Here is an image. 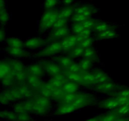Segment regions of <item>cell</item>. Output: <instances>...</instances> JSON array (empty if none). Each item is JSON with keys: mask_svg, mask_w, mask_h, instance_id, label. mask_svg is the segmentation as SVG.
Segmentation results:
<instances>
[{"mask_svg": "<svg viewBox=\"0 0 129 121\" xmlns=\"http://www.w3.org/2000/svg\"><path fill=\"white\" fill-rule=\"evenodd\" d=\"M59 9L46 10L42 15L38 25V32L40 34H44L47 30L52 29L57 20L59 15Z\"/></svg>", "mask_w": 129, "mask_h": 121, "instance_id": "cell-1", "label": "cell"}, {"mask_svg": "<svg viewBox=\"0 0 129 121\" xmlns=\"http://www.w3.org/2000/svg\"><path fill=\"white\" fill-rule=\"evenodd\" d=\"M9 60L12 67L16 85L26 83V78L28 75L26 66L22 62L17 59H9Z\"/></svg>", "mask_w": 129, "mask_h": 121, "instance_id": "cell-2", "label": "cell"}, {"mask_svg": "<svg viewBox=\"0 0 129 121\" xmlns=\"http://www.w3.org/2000/svg\"><path fill=\"white\" fill-rule=\"evenodd\" d=\"M62 52V47L60 41L50 43L42 49L32 54V57L35 59H42L49 57L55 56L59 53Z\"/></svg>", "mask_w": 129, "mask_h": 121, "instance_id": "cell-3", "label": "cell"}, {"mask_svg": "<svg viewBox=\"0 0 129 121\" xmlns=\"http://www.w3.org/2000/svg\"><path fill=\"white\" fill-rule=\"evenodd\" d=\"M121 86L113 80L105 83L97 84L93 88V90L98 93L112 95L113 93L118 91L121 88Z\"/></svg>", "mask_w": 129, "mask_h": 121, "instance_id": "cell-4", "label": "cell"}, {"mask_svg": "<svg viewBox=\"0 0 129 121\" xmlns=\"http://www.w3.org/2000/svg\"><path fill=\"white\" fill-rule=\"evenodd\" d=\"M96 102V100L93 95L84 92H79L78 97L73 103L79 109H81L86 107L93 105L95 104Z\"/></svg>", "mask_w": 129, "mask_h": 121, "instance_id": "cell-5", "label": "cell"}, {"mask_svg": "<svg viewBox=\"0 0 129 121\" xmlns=\"http://www.w3.org/2000/svg\"><path fill=\"white\" fill-rule=\"evenodd\" d=\"M71 34V30L68 25L59 28L52 29V31L49 34L46 39L48 43L53 42L55 41H60L63 38Z\"/></svg>", "mask_w": 129, "mask_h": 121, "instance_id": "cell-6", "label": "cell"}, {"mask_svg": "<svg viewBox=\"0 0 129 121\" xmlns=\"http://www.w3.org/2000/svg\"><path fill=\"white\" fill-rule=\"evenodd\" d=\"M49 44L46 39L39 37H30L24 41V47L28 50H36L42 49Z\"/></svg>", "mask_w": 129, "mask_h": 121, "instance_id": "cell-7", "label": "cell"}, {"mask_svg": "<svg viewBox=\"0 0 129 121\" xmlns=\"http://www.w3.org/2000/svg\"><path fill=\"white\" fill-rule=\"evenodd\" d=\"M80 41L81 40L79 36L73 34H69L66 37L63 38L60 40L62 47V52L68 54L72 49L77 46Z\"/></svg>", "mask_w": 129, "mask_h": 121, "instance_id": "cell-8", "label": "cell"}, {"mask_svg": "<svg viewBox=\"0 0 129 121\" xmlns=\"http://www.w3.org/2000/svg\"><path fill=\"white\" fill-rule=\"evenodd\" d=\"M40 62L44 67L45 74L50 77L54 76L64 71L61 66L54 60H42Z\"/></svg>", "mask_w": 129, "mask_h": 121, "instance_id": "cell-9", "label": "cell"}, {"mask_svg": "<svg viewBox=\"0 0 129 121\" xmlns=\"http://www.w3.org/2000/svg\"><path fill=\"white\" fill-rule=\"evenodd\" d=\"M97 11L98 10L93 5L84 4L81 5H76L74 13L81 14L88 18H90L92 17L93 15H95Z\"/></svg>", "mask_w": 129, "mask_h": 121, "instance_id": "cell-10", "label": "cell"}, {"mask_svg": "<svg viewBox=\"0 0 129 121\" xmlns=\"http://www.w3.org/2000/svg\"><path fill=\"white\" fill-rule=\"evenodd\" d=\"M5 52L8 55L15 58H30L32 57V54L25 48H11L6 47L5 49Z\"/></svg>", "mask_w": 129, "mask_h": 121, "instance_id": "cell-11", "label": "cell"}, {"mask_svg": "<svg viewBox=\"0 0 129 121\" xmlns=\"http://www.w3.org/2000/svg\"><path fill=\"white\" fill-rule=\"evenodd\" d=\"M79 108L73 103H59L56 110L54 112V115L62 116L75 112L79 110Z\"/></svg>", "mask_w": 129, "mask_h": 121, "instance_id": "cell-12", "label": "cell"}, {"mask_svg": "<svg viewBox=\"0 0 129 121\" xmlns=\"http://www.w3.org/2000/svg\"><path fill=\"white\" fill-rule=\"evenodd\" d=\"M119 106V103L115 97L102 100L97 103V107L98 108L107 110H115Z\"/></svg>", "mask_w": 129, "mask_h": 121, "instance_id": "cell-13", "label": "cell"}, {"mask_svg": "<svg viewBox=\"0 0 129 121\" xmlns=\"http://www.w3.org/2000/svg\"><path fill=\"white\" fill-rule=\"evenodd\" d=\"M26 83L37 94L42 86L44 81H43L42 78L31 75V74H28L27 78H26Z\"/></svg>", "mask_w": 129, "mask_h": 121, "instance_id": "cell-14", "label": "cell"}, {"mask_svg": "<svg viewBox=\"0 0 129 121\" xmlns=\"http://www.w3.org/2000/svg\"><path fill=\"white\" fill-rule=\"evenodd\" d=\"M26 69L28 74L36 76L40 78L44 76V74H45L44 67L40 62L28 65L26 66Z\"/></svg>", "mask_w": 129, "mask_h": 121, "instance_id": "cell-15", "label": "cell"}, {"mask_svg": "<svg viewBox=\"0 0 129 121\" xmlns=\"http://www.w3.org/2000/svg\"><path fill=\"white\" fill-rule=\"evenodd\" d=\"M82 77H83V82L81 86H83L93 88L96 84L95 77L92 70L83 72L82 73Z\"/></svg>", "mask_w": 129, "mask_h": 121, "instance_id": "cell-16", "label": "cell"}, {"mask_svg": "<svg viewBox=\"0 0 129 121\" xmlns=\"http://www.w3.org/2000/svg\"><path fill=\"white\" fill-rule=\"evenodd\" d=\"M11 75L14 74L9 59H3L0 62V79Z\"/></svg>", "mask_w": 129, "mask_h": 121, "instance_id": "cell-17", "label": "cell"}, {"mask_svg": "<svg viewBox=\"0 0 129 121\" xmlns=\"http://www.w3.org/2000/svg\"><path fill=\"white\" fill-rule=\"evenodd\" d=\"M16 86L18 89L19 92H20L23 100L34 98L36 95V93L31 89V88L26 83L21 84H17Z\"/></svg>", "mask_w": 129, "mask_h": 121, "instance_id": "cell-18", "label": "cell"}, {"mask_svg": "<svg viewBox=\"0 0 129 121\" xmlns=\"http://www.w3.org/2000/svg\"><path fill=\"white\" fill-rule=\"evenodd\" d=\"M119 37V34L115 30V29L112 30H106V31L102 32L96 33L94 39L96 40H103L107 39H115Z\"/></svg>", "mask_w": 129, "mask_h": 121, "instance_id": "cell-19", "label": "cell"}, {"mask_svg": "<svg viewBox=\"0 0 129 121\" xmlns=\"http://www.w3.org/2000/svg\"><path fill=\"white\" fill-rule=\"evenodd\" d=\"M68 81V79L64 73H61L54 76L50 77L48 81L51 83L55 88H61Z\"/></svg>", "mask_w": 129, "mask_h": 121, "instance_id": "cell-20", "label": "cell"}, {"mask_svg": "<svg viewBox=\"0 0 129 121\" xmlns=\"http://www.w3.org/2000/svg\"><path fill=\"white\" fill-rule=\"evenodd\" d=\"M52 60L56 62L62 68L63 70L66 69L69 66L71 65L74 63V59L71 57L69 55H57L54 56L52 58Z\"/></svg>", "mask_w": 129, "mask_h": 121, "instance_id": "cell-21", "label": "cell"}, {"mask_svg": "<svg viewBox=\"0 0 129 121\" xmlns=\"http://www.w3.org/2000/svg\"><path fill=\"white\" fill-rule=\"evenodd\" d=\"M92 71L94 73L96 84L105 83V82L109 81L112 80V79H111L110 77L108 76V74H107L105 72L103 71L102 69H92Z\"/></svg>", "mask_w": 129, "mask_h": 121, "instance_id": "cell-22", "label": "cell"}, {"mask_svg": "<svg viewBox=\"0 0 129 121\" xmlns=\"http://www.w3.org/2000/svg\"><path fill=\"white\" fill-rule=\"evenodd\" d=\"M55 88H57L54 87L49 81L44 82L37 94L40 95L44 96V97L51 98L52 94L53 92H54Z\"/></svg>", "mask_w": 129, "mask_h": 121, "instance_id": "cell-23", "label": "cell"}, {"mask_svg": "<svg viewBox=\"0 0 129 121\" xmlns=\"http://www.w3.org/2000/svg\"><path fill=\"white\" fill-rule=\"evenodd\" d=\"M116 28H117V26L115 24L110 23L100 20V21H98V23L93 28V32L96 33L102 32L106 31V30L116 29Z\"/></svg>", "mask_w": 129, "mask_h": 121, "instance_id": "cell-24", "label": "cell"}, {"mask_svg": "<svg viewBox=\"0 0 129 121\" xmlns=\"http://www.w3.org/2000/svg\"><path fill=\"white\" fill-rule=\"evenodd\" d=\"M75 6L76 5H69V6H65L64 7L60 9L59 15V18H64L70 20V18L74 13Z\"/></svg>", "mask_w": 129, "mask_h": 121, "instance_id": "cell-25", "label": "cell"}, {"mask_svg": "<svg viewBox=\"0 0 129 121\" xmlns=\"http://www.w3.org/2000/svg\"><path fill=\"white\" fill-rule=\"evenodd\" d=\"M83 57L88 58V59L93 60L94 63H101L100 59V57L98 54V52H97L96 50L93 47L84 49V54H83Z\"/></svg>", "mask_w": 129, "mask_h": 121, "instance_id": "cell-26", "label": "cell"}, {"mask_svg": "<svg viewBox=\"0 0 129 121\" xmlns=\"http://www.w3.org/2000/svg\"><path fill=\"white\" fill-rule=\"evenodd\" d=\"M6 47L11 48H25L24 41L18 37H8L5 41Z\"/></svg>", "mask_w": 129, "mask_h": 121, "instance_id": "cell-27", "label": "cell"}, {"mask_svg": "<svg viewBox=\"0 0 129 121\" xmlns=\"http://www.w3.org/2000/svg\"><path fill=\"white\" fill-rule=\"evenodd\" d=\"M80 84L75 83V82L71 81H68L63 86L62 89L65 92L66 94L68 93H75L78 92L79 89V86Z\"/></svg>", "mask_w": 129, "mask_h": 121, "instance_id": "cell-28", "label": "cell"}, {"mask_svg": "<svg viewBox=\"0 0 129 121\" xmlns=\"http://www.w3.org/2000/svg\"><path fill=\"white\" fill-rule=\"evenodd\" d=\"M50 110H51V108L38 104L35 102L32 113L37 116H45L50 112Z\"/></svg>", "mask_w": 129, "mask_h": 121, "instance_id": "cell-29", "label": "cell"}, {"mask_svg": "<svg viewBox=\"0 0 129 121\" xmlns=\"http://www.w3.org/2000/svg\"><path fill=\"white\" fill-rule=\"evenodd\" d=\"M119 116L115 110H108L103 114L98 115L99 121H115Z\"/></svg>", "mask_w": 129, "mask_h": 121, "instance_id": "cell-30", "label": "cell"}, {"mask_svg": "<svg viewBox=\"0 0 129 121\" xmlns=\"http://www.w3.org/2000/svg\"><path fill=\"white\" fill-rule=\"evenodd\" d=\"M64 74L66 76L68 81L75 82L81 86L82 82H83V77H82V73H72V72L64 71Z\"/></svg>", "mask_w": 129, "mask_h": 121, "instance_id": "cell-31", "label": "cell"}, {"mask_svg": "<svg viewBox=\"0 0 129 121\" xmlns=\"http://www.w3.org/2000/svg\"><path fill=\"white\" fill-rule=\"evenodd\" d=\"M0 102L1 105H8L13 102L9 88H5L1 92Z\"/></svg>", "mask_w": 129, "mask_h": 121, "instance_id": "cell-32", "label": "cell"}, {"mask_svg": "<svg viewBox=\"0 0 129 121\" xmlns=\"http://www.w3.org/2000/svg\"><path fill=\"white\" fill-rule=\"evenodd\" d=\"M18 114L14 110H5L0 113V118L6 121H18Z\"/></svg>", "mask_w": 129, "mask_h": 121, "instance_id": "cell-33", "label": "cell"}, {"mask_svg": "<svg viewBox=\"0 0 129 121\" xmlns=\"http://www.w3.org/2000/svg\"><path fill=\"white\" fill-rule=\"evenodd\" d=\"M1 79V85L5 88H10L16 85V81L14 75L8 76Z\"/></svg>", "mask_w": 129, "mask_h": 121, "instance_id": "cell-34", "label": "cell"}, {"mask_svg": "<svg viewBox=\"0 0 129 121\" xmlns=\"http://www.w3.org/2000/svg\"><path fill=\"white\" fill-rule=\"evenodd\" d=\"M79 65L81 68L82 71L83 72L88 71L92 70V68L94 64V62L88 58L83 57V59L79 61Z\"/></svg>", "mask_w": 129, "mask_h": 121, "instance_id": "cell-35", "label": "cell"}, {"mask_svg": "<svg viewBox=\"0 0 129 121\" xmlns=\"http://www.w3.org/2000/svg\"><path fill=\"white\" fill-rule=\"evenodd\" d=\"M84 49L81 47L79 45H77L76 46L74 49H72L70 52L68 53V55H69L73 59H75V58L80 57H83V54H84Z\"/></svg>", "mask_w": 129, "mask_h": 121, "instance_id": "cell-36", "label": "cell"}, {"mask_svg": "<svg viewBox=\"0 0 129 121\" xmlns=\"http://www.w3.org/2000/svg\"><path fill=\"white\" fill-rule=\"evenodd\" d=\"M66 95L65 92L62 89V88H55L52 94L51 99L55 102H60Z\"/></svg>", "mask_w": 129, "mask_h": 121, "instance_id": "cell-37", "label": "cell"}, {"mask_svg": "<svg viewBox=\"0 0 129 121\" xmlns=\"http://www.w3.org/2000/svg\"><path fill=\"white\" fill-rule=\"evenodd\" d=\"M100 20H98V19L94 18L93 17H90L87 19V20H84V21H83L82 22V25H83L84 28L91 29V30H93V28L94 27L96 24Z\"/></svg>", "mask_w": 129, "mask_h": 121, "instance_id": "cell-38", "label": "cell"}, {"mask_svg": "<svg viewBox=\"0 0 129 121\" xmlns=\"http://www.w3.org/2000/svg\"><path fill=\"white\" fill-rule=\"evenodd\" d=\"M94 40H95L94 37L91 36L89 37L86 38V39H83L81 41L79 42L78 45H79V46H81L84 49L91 47H93V44H94Z\"/></svg>", "mask_w": 129, "mask_h": 121, "instance_id": "cell-39", "label": "cell"}, {"mask_svg": "<svg viewBox=\"0 0 129 121\" xmlns=\"http://www.w3.org/2000/svg\"><path fill=\"white\" fill-rule=\"evenodd\" d=\"M10 19V14H9L6 8L0 10V21H1V26H4L6 24H7Z\"/></svg>", "mask_w": 129, "mask_h": 121, "instance_id": "cell-40", "label": "cell"}, {"mask_svg": "<svg viewBox=\"0 0 129 121\" xmlns=\"http://www.w3.org/2000/svg\"><path fill=\"white\" fill-rule=\"evenodd\" d=\"M78 93L77 92L75 93H68L66 94L62 100L59 102V103H73L74 101L75 100L76 98H77L78 95Z\"/></svg>", "mask_w": 129, "mask_h": 121, "instance_id": "cell-41", "label": "cell"}, {"mask_svg": "<svg viewBox=\"0 0 129 121\" xmlns=\"http://www.w3.org/2000/svg\"><path fill=\"white\" fill-rule=\"evenodd\" d=\"M84 28L82 23H73L71 26V34L79 35L84 30Z\"/></svg>", "mask_w": 129, "mask_h": 121, "instance_id": "cell-42", "label": "cell"}, {"mask_svg": "<svg viewBox=\"0 0 129 121\" xmlns=\"http://www.w3.org/2000/svg\"><path fill=\"white\" fill-rule=\"evenodd\" d=\"M60 0H45L43 3V8L46 10L55 9L57 5L59 3Z\"/></svg>", "mask_w": 129, "mask_h": 121, "instance_id": "cell-43", "label": "cell"}, {"mask_svg": "<svg viewBox=\"0 0 129 121\" xmlns=\"http://www.w3.org/2000/svg\"><path fill=\"white\" fill-rule=\"evenodd\" d=\"M115 110L120 116H128L129 115V104L120 105Z\"/></svg>", "mask_w": 129, "mask_h": 121, "instance_id": "cell-44", "label": "cell"}, {"mask_svg": "<svg viewBox=\"0 0 129 121\" xmlns=\"http://www.w3.org/2000/svg\"><path fill=\"white\" fill-rule=\"evenodd\" d=\"M18 121H34V117L31 115V113L24 112V113H17Z\"/></svg>", "mask_w": 129, "mask_h": 121, "instance_id": "cell-45", "label": "cell"}, {"mask_svg": "<svg viewBox=\"0 0 129 121\" xmlns=\"http://www.w3.org/2000/svg\"><path fill=\"white\" fill-rule=\"evenodd\" d=\"M64 71H67L72 72V73H83V71H82L81 68L79 63H73L71 66H69Z\"/></svg>", "mask_w": 129, "mask_h": 121, "instance_id": "cell-46", "label": "cell"}, {"mask_svg": "<svg viewBox=\"0 0 129 121\" xmlns=\"http://www.w3.org/2000/svg\"><path fill=\"white\" fill-rule=\"evenodd\" d=\"M88 18H89L86 17L83 15H81V14L74 13L70 18V20L73 23H82Z\"/></svg>", "mask_w": 129, "mask_h": 121, "instance_id": "cell-47", "label": "cell"}, {"mask_svg": "<svg viewBox=\"0 0 129 121\" xmlns=\"http://www.w3.org/2000/svg\"><path fill=\"white\" fill-rule=\"evenodd\" d=\"M70 20H68V19H64V18H58L55 24L54 25L52 29H55V28H59L64 27V26L68 25V22Z\"/></svg>", "mask_w": 129, "mask_h": 121, "instance_id": "cell-48", "label": "cell"}, {"mask_svg": "<svg viewBox=\"0 0 129 121\" xmlns=\"http://www.w3.org/2000/svg\"><path fill=\"white\" fill-rule=\"evenodd\" d=\"M115 95H122L127 97L129 98V88H125V87L122 86L118 91L115 92L112 95V97Z\"/></svg>", "mask_w": 129, "mask_h": 121, "instance_id": "cell-49", "label": "cell"}, {"mask_svg": "<svg viewBox=\"0 0 129 121\" xmlns=\"http://www.w3.org/2000/svg\"><path fill=\"white\" fill-rule=\"evenodd\" d=\"M93 30H91V29H87V28H84V30L79 35H78L79 36V39H80L81 41L83 39H86V38L89 37L91 36V34ZM80 41V42H81Z\"/></svg>", "mask_w": 129, "mask_h": 121, "instance_id": "cell-50", "label": "cell"}, {"mask_svg": "<svg viewBox=\"0 0 129 121\" xmlns=\"http://www.w3.org/2000/svg\"><path fill=\"white\" fill-rule=\"evenodd\" d=\"M116 98V99L118 100L120 105H123L129 104V98L125 96L122 95H115L113 96Z\"/></svg>", "mask_w": 129, "mask_h": 121, "instance_id": "cell-51", "label": "cell"}, {"mask_svg": "<svg viewBox=\"0 0 129 121\" xmlns=\"http://www.w3.org/2000/svg\"><path fill=\"white\" fill-rule=\"evenodd\" d=\"M6 35H7L6 29L3 26H1L0 28V41L1 43L6 41Z\"/></svg>", "mask_w": 129, "mask_h": 121, "instance_id": "cell-52", "label": "cell"}, {"mask_svg": "<svg viewBox=\"0 0 129 121\" xmlns=\"http://www.w3.org/2000/svg\"><path fill=\"white\" fill-rule=\"evenodd\" d=\"M115 121H129V116H119Z\"/></svg>", "mask_w": 129, "mask_h": 121, "instance_id": "cell-53", "label": "cell"}, {"mask_svg": "<svg viewBox=\"0 0 129 121\" xmlns=\"http://www.w3.org/2000/svg\"><path fill=\"white\" fill-rule=\"evenodd\" d=\"M6 8V1H5V0H0V10Z\"/></svg>", "mask_w": 129, "mask_h": 121, "instance_id": "cell-54", "label": "cell"}, {"mask_svg": "<svg viewBox=\"0 0 129 121\" xmlns=\"http://www.w3.org/2000/svg\"><path fill=\"white\" fill-rule=\"evenodd\" d=\"M63 3L65 6H69V5H71L72 3L74 1V0H62Z\"/></svg>", "mask_w": 129, "mask_h": 121, "instance_id": "cell-55", "label": "cell"}, {"mask_svg": "<svg viewBox=\"0 0 129 121\" xmlns=\"http://www.w3.org/2000/svg\"><path fill=\"white\" fill-rule=\"evenodd\" d=\"M84 121H99V118H98V115L95 116V117H91V118H88Z\"/></svg>", "mask_w": 129, "mask_h": 121, "instance_id": "cell-56", "label": "cell"}]
</instances>
